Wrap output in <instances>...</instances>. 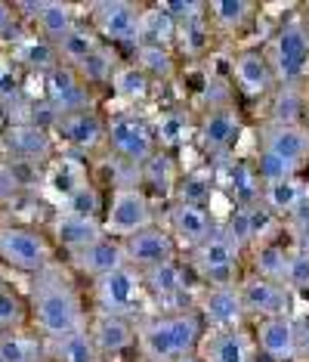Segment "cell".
Returning a JSON list of instances; mask_svg holds the SVG:
<instances>
[{"instance_id":"obj_23","label":"cell","mask_w":309,"mask_h":362,"mask_svg":"<svg viewBox=\"0 0 309 362\" xmlns=\"http://www.w3.org/2000/svg\"><path fill=\"white\" fill-rule=\"evenodd\" d=\"M71 263H75V269H80L84 276H90V282H96V279L127 267L124 242H118V238H111V235H102V238H96L93 245H87L84 251L71 254Z\"/></svg>"},{"instance_id":"obj_40","label":"cell","mask_w":309,"mask_h":362,"mask_svg":"<svg viewBox=\"0 0 309 362\" xmlns=\"http://www.w3.org/2000/svg\"><path fill=\"white\" fill-rule=\"evenodd\" d=\"M269 100H272L269 121H275V124H306L309 121V105L303 93H300V87H279Z\"/></svg>"},{"instance_id":"obj_5","label":"cell","mask_w":309,"mask_h":362,"mask_svg":"<svg viewBox=\"0 0 309 362\" xmlns=\"http://www.w3.org/2000/svg\"><path fill=\"white\" fill-rule=\"evenodd\" d=\"M245 248L226 233L223 226L207 238L205 245H198L195 251H189V267L198 285H235L241 279V260H245Z\"/></svg>"},{"instance_id":"obj_42","label":"cell","mask_w":309,"mask_h":362,"mask_svg":"<svg viewBox=\"0 0 309 362\" xmlns=\"http://www.w3.org/2000/svg\"><path fill=\"white\" fill-rule=\"evenodd\" d=\"M44 359V341L28 332L0 334V362H37Z\"/></svg>"},{"instance_id":"obj_50","label":"cell","mask_w":309,"mask_h":362,"mask_svg":"<svg viewBox=\"0 0 309 362\" xmlns=\"http://www.w3.org/2000/svg\"><path fill=\"white\" fill-rule=\"evenodd\" d=\"M170 362H205V356L195 350V353H183V356H176V359H170Z\"/></svg>"},{"instance_id":"obj_27","label":"cell","mask_w":309,"mask_h":362,"mask_svg":"<svg viewBox=\"0 0 309 362\" xmlns=\"http://www.w3.org/2000/svg\"><path fill=\"white\" fill-rule=\"evenodd\" d=\"M102 220L96 217H80L75 211H59L53 217V238L56 245H62L68 254L84 251L87 245H93L96 238H102Z\"/></svg>"},{"instance_id":"obj_36","label":"cell","mask_w":309,"mask_h":362,"mask_svg":"<svg viewBox=\"0 0 309 362\" xmlns=\"http://www.w3.org/2000/svg\"><path fill=\"white\" fill-rule=\"evenodd\" d=\"M152 87L154 84L136 69L133 62H121V69L115 71V78H111V93H115V100L124 103V105L145 103L152 96Z\"/></svg>"},{"instance_id":"obj_1","label":"cell","mask_w":309,"mask_h":362,"mask_svg":"<svg viewBox=\"0 0 309 362\" xmlns=\"http://www.w3.org/2000/svg\"><path fill=\"white\" fill-rule=\"evenodd\" d=\"M28 313L37 337H44V341H59V337L84 332L90 325V313L84 307V298H80L75 279L59 263H53L40 276H35Z\"/></svg>"},{"instance_id":"obj_22","label":"cell","mask_w":309,"mask_h":362,"mask_svg":"<svg viewBox=\"0 0 309 362\" xmlns=\"http://www.w3.org/2000/svg\"><path fill=\"white\" fill-rule=\"evenodd\" d=\"M56 134L75 152H93V149H99V146H105V118L96 109L59 115V118H56Z\"/></svg>"},{"instance_id":"obj_17","label":"cell","mask_w":309,"mask_h":362,"mask_svg":"<svg viewBox=\"0 0 309 362\" xmlns=\"http://www.w3.org/2000/svg\"><path fill=\"white\" fill-rule=\"evenodd\" d=\"M44 96L56 118L93 109V90L84 84V78L71 65H56L50 75H44Z\"/></svg>"},{"instance_id":"obj_11","label":"cell","mask_w":309,"mask_h":362,"mask_svg":"<svg viewBox=\"0 0 309 362\" xmlns=\"http://www.w3.org/2000/svg\"><path fill=\"white\" fill-rule=\"evenodd\" d=\"M229 75L235 90L241 96H248V100H269L279 90V78H275L269 53L263 47H241V50H235L229 59Z\"/></svg>"},{"instance_id":"obj_30","label":"cell","mask_w":309,"mask_h":362,"mask_svg":"<svg viewBox=\"0 0 309 362\" xmlns=\"http://www.w3.org/2000/svg\"><path fill=\"white\" fill-rule=\"evenodd\" d=\"M44 353L50 362H102L99 350H96L90 337V328L65 334L59 341H44Z\"/></svg>"},{"instance_id":"obj_33","label":"cell","mask_w":309,"mask_h":362,"mask_svg":"<svg viewBox=\"0 0 309 362\" xmlns=\"http://www.w3.org/2000/svg\"><path fill=\"white\" fill-rule=\"evenodd\" d=\"M174 44L180 47V53H186V59H201L210 50V44H214V28L207 22V10L180 22Z\"/></svg>"},{"instance_id":"obj_48","label":"cell","mask_w":309,"mask_h":362,"mask_svg":"<svg viewBox=\"0 0 309 362\" xmlns=\"http://www.w3.org/2000/svg\"><path fill=\"white\" fill-rule=\"evenodd\" d=\"M297 319V353L300 362H309V310L306 313H294Z\"/></svg>"},{"instance_id":"obj_18","label":"cell","mask_w":309,"mask_h":362,"mask_svg":"<svg viewBox=\"0 0 309 362\" xmlns=\"http://www.w3.org/2000/svg\"><path fill=\"white\" fill-rule=\"evenodd\" d=\"M124 254H127L130 267H136L140 273H152V269L180 257V248H176L174 235L158 223V226H149L143 233L124 238Z\"/></svg>"},{"instance_id":"obj_32","label":"cell","mask_w":309,"mask_h":362,"mask_svg":"<svg viewBox=\"0 0 309 362\" xmlns=\"http://www.w3.org/2000/svg\"><path fill=\"white\" fill-rule=\"evenodd\" d=\"M78 22H80L78 10L71 4H65V0H44V10H40L35 25L40 31V37H47L50 44H59Z\"/></svg>"},{"instance_id":"obj_29","label":"cell","mask_w":309,"mask_h":362,"mask_svg":"<svg viewBox=\"0 0 309 362\" xmlns=\"http://www.w3.org/2000/svg\"><path fill=\"white\" fill-rule=\"evenodd\" d=\"M257 16L254 0H207V22L214 35H238Z\"/></svg>"},{"instance_id":"obj_7","label":"cell","mask_w":309,"mask_h":362,"mask_svg":"<svg viewBox=\"0 0 309 362\" xmlns=\"http://www.w3.org/2000/svg\"><path fill=\"white\" fill-rule=\"evenodd\" d=\"M241 134H245V118L235 103H210L195 121V143L210 161L232 158Z\"/></svg>"},{"instance_id":"obj_9","label":"cell","mask_w":309,"mask_h":362,"mask_svg":"<svg viewBox=\"0 0 309 362\" xmlns=\"http://www.w3.org/2000/svg\"><path fill=\"white\" fill-rule=\"evenodd\" d=\"M0 260L16 273H28V276H40L47 267L56 263L53 245L47 242V235L19 223L0 226Z\"/></svg>"},{"instance_id":"obj_49","label":"cell","mask_w":309,"mask_h":362,"mask_svg":"<svg viewBox=\"0 0 309 362\" xmlns=\"http://www.w3.org/2000/svg\"><path fill=\"white\" fill-rule=\"evenodd\" d=\"M16 19H19V13H16V4H6V0H0V37H6L16 28Z\"/></svg>"},{"instance_id":"obj_2","label":"cell","mask_w":309,"mask_h":362,"mask_svg":"<svg viewBox=\"0 0 309 362\" xmlns=\"http://www.w3.org/2000/svg\"><path fill=\"white\" fill-rule=\"evenodd\" d=\"M207 328L201 322L198 310H174L154 313L140 319V337H136V356L152 362H170L183 353H195L205 341Z\"/></svg>"},{"instance_id":"obj_37","label":"cell","mask_w":309,"mask_h":362,"mask_svg":"<svg viewBox=\"0 0 309 362\" xmlns=\"http://www.w3.org/2000/svg\"><path fill=\"white\" fill-rule=\"evenodd\" d=\"M291 251L294 248H284V245L275 242V238L272 242H266V245H257V248L250 251V273L284 285V273H288Z\"/></svg>"},{"instance_id":"obj_10","label":"cell","mask_w":309,"mask_h":362,"mask_svg":"<svg viewBox=\"0 0 309 362\" xmlns=\"http://www.w3.org/2000/svg\"><path fill=\"white\" fill-rule=\"evenodd\" d=\"M143 4L133 0H96L90 4V25L102 44L121 47V44H140V28H143Z\"/></svg>"},{"instance_id":"obj_3","label":"cell","mask_w":309,"mask_h":362,"mask_svg":"<svg viewBox=\"0 0 309 362\" xmlns=\"http://www.w3.org/2000/svg\"><path fill=\"white\" fill-rule=\"evenodd\" d=\"M105 149L118 164H127L130 170H140L158 152L154 124L133 109H121L109 115L105 118Z\"/></svg>"},{"instance_id":"obj_12","label":"cell","mask_w":309,"mask_h":362,"mask_svg":"<svg viewBox=\"0 0 309 362\" xmlns=\"http://www.w3.org/2000/svg\"><path fill=\"white\" fill-rule=\"evenodd\" d=\"M238 294L245 303V313L250 322L260 319H272V316H294V294L288 285L263 279L257 273H245L238 279Z\"/></svg>"},{"instance_id":"obj_43","label":"cell","mask_w":309,"mask_h":362,"mask_svg":"<svg viewBox=\"0 0 309 362\" xmlns=\"http://www.w3.org/2000/svg\"><path fill=\"white\" fill-rule=\"evenodd\" d=\"M176 40V22L161 10L158 4L143 10V28H140V44H158V47H174Z\"/></svg>"},{"instance_id":"obj_15","label":"cell","mask_w":309,"mask_h":362,"mask_svg":"<svg viewBox=\"0 0 309 362\" xmlns=\"http://www.w3.org/2000/svg\"><path fill=\"white\" fill-rule=\"evenodd\" d=\"M164 229L174 235L176 248L180 251H195L198 245H205L210 235L219 229L214 208H201V204H189V202H170L167 204V220Z\"/></svg>"},{"instance_id":"obj_39","label":"cell","mask_w":309,"mask_h":362,"mask_svg":"<svg viewBox=\"0 0 309 362\" xmlns=\"http://www.w3.org/2000/svg\"><path fill=\"white\" fill-rule=\"evenodd\" d=\"M152 124H154V136H158V149L164 152L180 149L186 139L195 136V124L186 118V112H176V109L161 112V118L152 121Z\"/></svg>"},{"instance_id":"obj_8","label":"cell","mask_w":309,"mask_h":362,"mask_svg":"<svg viewBox=\"0 0 309 362\" xmlns=\"http://www.w3.org/2000/svg\"><path fill=\"white\" fill-rule=\"evenodd\" d=\"M93 294V313L102 316H133L149 303V291H145V276L136 267H121L115 273L90 282Z\"/></svg>"},{"instance_id":"obj_31","label":"cell","mask_w":309,"mask_h":362,"mask_svg":"<svg viewBox=\"0 0 309 362\" xmlns=\"http://www.w3.org/2000/svg\"><path fill=\"white\" fill-rule=\"evenodd\" d=\"M99 47H102V37L96 35V28L90 25V22H78V25L71 28L68 35L59 40V44H56V50H59L62 65L78 69V65L84 62L87 56H93Z\"/></svg>"},{"instance_id":"obj_52","label":"cell","mask_w":309,"mask_h":362,"mask_svg":"<svg viewBox=\"0 0 309 362\" xmlns=\"http://www.w3.org/2000/svg\"><path fill=\"white\" fill-rule=\"evenodd\" d=\"M130 362H152V359H145V356H136V359H130Z\"/></svg>"},{"instance_id":"obj_26","label":"cell","mask_w":309,"mask_h":362,"mask_svg":"<svg viewBox=\"0 0 309 362\" xmlns=\"http://www.w3.org/2000/svg\"><path fill=\"white\" fill-rule=\"evenodd\" d=\"M4 143L22 161H47L56 149L53 134L44 124H35V121H22V124L6 127Z\"/></svg>"},{"instance_id":"obj_4","label":"cell","mask_w":309,"mask_h":362,"mask_svg":"<svg viewBox=\"0 0 309 362\" xmlns=\"http://www.w3.org/2000/svg\"><path fill=\"white\" fill-rule=\"evenodd\" d=\"M269 62L279 78V87H300L309 75V31L303 25V13H291L275 28L269 44Z\"/></svg>"},{"instance_id":"obj_45","label":"cell","mask_w":309,"mask_h":362,"mask_svg":"<svg viewBox=\"0 0 309 362\" xmlns=\"http://www.w3.org/2000/svg\"><path fill=\"white\" fill-rule=\"evenodd\" d=\"M31 319L28 303L13 291L10 285H0V332H19L25 328V322Z\"/></svg>"},{"instance_id":"obj_20","label":"cell","mask_w":309,"mask_h":362,"mask_svg":"<svg viewBox=\"0 0 309 362\" xmlns=\"http://www.w3.org/2000/svg\"><path fill=\"white\" fill-rule=\"evenodd\" d=\"M90 337L99 350V356H124V353L136 350V337H140V319L133 316H102L93 313L90 316Z\"/></svg>"},{"instance_id":"obj_38","label":"cell","mask_w":309,"mask_h":362,"mask_svg":"<svg viewBox=\"0 0 309 362\" xmlns=\"http://www.w3.org/2000/svg\"><path fill=\"white\" fill-rule=\"evenodd\" d=\"M121 69V56L115 47H109V44H102L99 50H96L93 56H87L84 62L78 65V75L84 78V84L87 87H99V84H109L111 87V78H115V71Z\"/></svg>"},{"instance_id":"obj_51","label":"cell","mask_w":309,"mask_h":362,"mask_svg":"<svg viewBox=\"0 0 309 362\" xmlns=\"http://www.w3.org/2000/svg\"><path fill=\"white\" fill-rule=\"evenodd\" d=\"M300 13H303V25H306V31H309V4L300 6Z\"/></svg>"},{"instance_id":"obj_14","label":"cell","mask_w":309,"mask_h":362,"mask_svg":"<svg viewBox=\"0 0 309 362\" xmlns=\"http://www.w3.org/2000/svg\"><path fill=\"white\" fill-rule=\"evenodd\" d=\"M145 276V291H149V300L161 303V313H174V310H192L195 303L189 300V291L192 285L189 279H195L189 260L176 257L164 263V267L152 269V273H143Z\"/></svg>"},{"instance_id":"obj_21","label":"cell","mask_w":309,"mask_h":362,"mask_svg":"<svg viewBox=\"0 0 309 362\" xmlns=\"http://www.w3.org/2000/svg\"><path fill=\"white\" fill-rule=\"evenodd\" d=\"M198 353L205 362H257V344L248 328H232V332H207Z\"/></svg>"},{"instance_id":"obj_16","label":"cell","mask_w":309,"mask_h":362,"mask_svg":"<svg viewBox=\"0 0 309 362\" xmlns=\"http://www.w3.org/2000/svg\"><path fill=\"white\" fill-rule=\"evenodd\" d=\"M257 152L272 155L288 168H294L297 174H303V168H309V124H275V121H266L257 136Z\"/></svg>"},{"instance_id":"obj_46","label":"cell","mask_w":309,"mask_h":362,"mask_svg":"<svg viewBox=\"0 0 309 362\" xmlns=\"http://www.w3.org/2000/svg\"><path fill=\"white\" fill-rule=\"evenodd\" d=\"M65 211H75V214H80V217H96V220H102L99 214H105V204H102L99 189H96L90 180H87V183L80 186L68 202H65Z\"/></svg>"},{"instance_id":"obj_35","label":"cell","mask_w":309,"mask_h":362,"mask_svg":"<svg viewBox=\"0 0 309 362\" xmlns=\"http://www.w3.org/2000/svg\"><path fill=\"white\" fill-rule=\"evenodd\" d=\"M217 170L210 168H195V170H183L180 183H176V202H189V204H201V208H210L217 195Z\"/></svg>"},{"instance_id":"obj_6","label":"cell","mask_w":309,"mask_h":362,"mask_svg":"<svg viewBox=\"0 0 309 362\" xmlns=\"http://www.w3.org/2000/svg\"><path fill=\"white\" fill-rule=\"evenodd\" d=\"M149 226H158L154 220V204L143 192L140 183H118L111 189L102 214V233L124 242V238L143 233Z\"/></svg>"},{"instance_id":"obj_54","label":"cell","mask_w":309,"mask_h":362,"mask_svg":"<svg viewBox=\"0 0 309 362\" xmlns=\"http://www.w3.org/2000/svg\"><path fill=\"white\" fill-rule=\"evenodd\" d=\"M306 124H309V121H306Z\"/></svg>"},{"instance_id":"obj_44","label":"cell","mask_w":309,"mask_h":362,"mask_svg":"<svg viewBox=\"0 0 309 362\" xmlns=\"http://www.w3.org/2000/svg\"><path fill=\"white\" fill-rule=\"evenodd\" d=\"M87 180L90 177H87L84 164H80L78 158H62V161H56L53 170H50V186L62 195V202H68Z\"/></svg>"},{"instance_id":"obj_41","label":"cell","mask_w":309,"mask_h":362,"mask_svg":"<svg viewBox=\"0 0 309 362\" xmlns=\"http://www.w3.org/2000/svg\"><path fill=\"white\" fill-rule=\"evenodd\" d=\"M19 62L25 65V69L37 71V75H50L56 65H62L56 44H50V40L40 35H31L19 44Z\"/></svg>"},{"instance_id":"obj_53","label":"cell","mask_w":309,"mask_h":362,"mask_svg":"<svg viewBox=\"0 0 309 362\" xmlns=\"http://www.w3.org/2000/svg\"><path fill=\"white\" fill-rule=\"evenodd\" d=\"M37 362H50V359H47V356H44V359H37Z\"/></svg>"},{"instance_id":"obj_47","label":"cell","mask_w":309,"mask_h":362,"mask_svg":"<svg viewBox=\"0 0 309 362\" xmlns=\"http://www.w3.org/2000/svg\"><path fill=\"white\" fill-rule=\"evenodd\" d=\"M284 285L291 288V294H309V251L306 248H297L291 251V260H288V273H284Z\"/></svg>"},{"instance_id":"obj_34","label":"cell","mask_w":309,"mask_h":362,"mask_svg":"<svg viewBox=\"0 0 309 362\" xmlns=\"http://www.w3.org/2000/svg\"><path fill=\"white\" fill-rule=\"evenodd\" d=\"M133 65L152 81H170L176 78V53L174 47H158V44H136V59Z\"/></svg>"},{"instance_id":"obj_28","label":"cell","mask_w":309,"mask_h":362,"mask_svg":"<svg viewBox=\"0 0 309 362\" xmlns=\"http://www.w3.org/2000/svg\"><path fill=\"white\" fill-rule=\"evenodd\" d=\"M260 202H263L281 223H288V220L309 202V183L300 174L284 177V180H272V183H263Z\"/></svg>"},{"instance_id":"obj_19","label":"cell","mask_w":309,"mask_h":362,"mask_svg":"<svg viewBox=\"0 0 309 362\" xmlns=\"http://www.w3.org/2000/svg\"><path fill=\"white\" fill-rule=\"evenodd\" d=\"M257 353L269 362H300L297 353V319L294 316H272L250 322Z\"/></svg>"},{"instance_id":"obj_13","label":"cell","mask_w":309,"mask_h":362,"mask_svg":"<svg viewBox=\"0 0 309 362\" xmlns=\"http://www.w3.org/2000/svg\"><path fill=\"white\" fill-rule=\"evenodd\" d=\"M201 322L207 332H232V328H248L250 319L245 313L238 294V282L235 285H205L195 300Z\"/></svg>"},{"instance_id":"obj_25","label":"cell","mask_w":309,"mask_h":362,"mask_svg":"<svg viewBox=\"0 0 309 362\" xmlns=\"http://www.w3.org/2000/svg\"><path fill=\"white\" fill-rule=\"evenodd\" d=\"M223 168L217 170V186L226 189V192L235 199V204H254L260 202V192H263V183L257 177V168H254V158H226L219 161Z\"/></svg>"},{"instance_id":"obj_24","label":"cell","mask_w":309,"mask_h":362,"mask_svg":"<svg viewBox=\"0 0 309 362\" xmlns=\"http://www.w3.org/2000/svg\"><path fill=\"white\" fill-rule=\"evenodd\" d=\"M180 174H183V170H180V164H176L174 155L164 152V149H158L140 170H136V180H140L143 192L149 195V199H164L170 204V202H174V195H176Z\"/></svg>"}]
</instances>
